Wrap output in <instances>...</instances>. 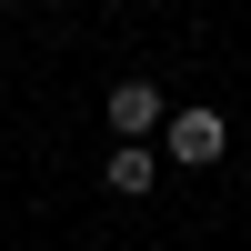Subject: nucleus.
Segmentation results:
<instances>
[{
    "label": "nucleus",
    "instance_id": "nucleus-2",
    "mask_svg": "<svg viewBox=\"0 0 251 251\" xmlns=\"http://www.w3.org/2000/svg\"><path fill=\"white\" fill-rule=\"evenodd\" d=\"M111 131L121 141H151L161 131V80H111Z\"/></svg>",
    "mask_w": 251,
    "mask_h": 251
},
{
    "label": "nucleus",
    "instance_id": "nucleus-1",
    "mask_svg": "<svg viewBox=\"0 0 251 251\" xmlns=\"http://www.w3.org/2000/svg\"><path fill=\"white\" fill-rule=\"evenodd\" d=\"M221 151H231V121H221V111H171V161L211 171Z\"/></svg>",
    "mask_w": 251,
    "mask_h": 251
},
{
    "label": "nucleus",
    "instance_id": "nucleus-3",
    "mask_svg": "<svg viewBox=\"0 0 251 251\" xmlns=\"http://www.w3.org/2000/svg\"><path fill=\"white\" fill-rule=\"evenodd\" d=\"M100 181H111L121 201H141V191H151V151H141V141H131V151H111V171H100Z\"/></svg>",
    "mask_w": 251,
    "mask_h": 251
}]
</instances>
